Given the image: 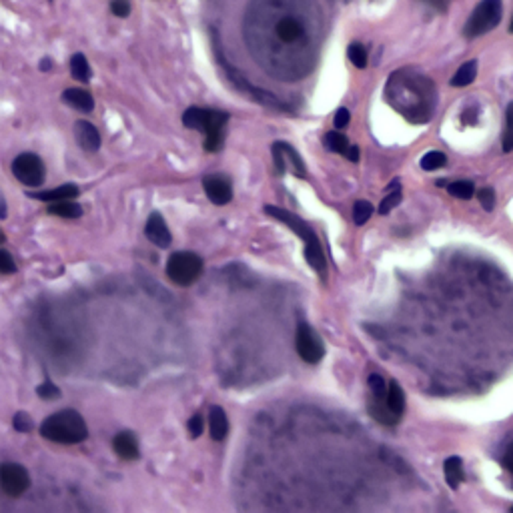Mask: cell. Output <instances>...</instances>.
I'll use <instances>...</instances> for the list:
<instances>
[{
    "mask_svg": "<svg viewBox=\"0 0 513 513\" xmlns=\"http://www.w3.org/2000/svg\"><path fill=\"white\" fill-rule=\"evenodd\" d=\"M53 69V60L51 58H42L40 60V71H51Z\"/></svg>",
    "mask_w": 513,
    "mask_h": 513,
    "instance_id": "cell-42",
    "label": "cell"
},
{
    "mask_svg": "<svg viewBox=\"0 0 513 513\" xmlns=\"http://www.w3.org/2000/svg\"><path fill=\"white\" fill-rule=\"evenodd\" d=\"M265 213L269 217L285 223L287 227L291 231H295L305 243V259L307 263L313 267L319 275H325L327 273V261H325L323 249H321V243H319V237L313 233V228L309 227L305 221H301L297 215L289 213L287 209H281V207H273V205H267Z\"/></svg>",
    "mask_w": 513,
    "mask_h": 513,
    "instance_id": "cell-2",
    "label": "cell"
},
{
    "mask_svg": "<svg viewBox=\"0 0 513 513\" xmlns=\"http://www.w3.org/2000/svg\"><path fill=\"white\" fill-rule=\"evenodd\" d=\"M0 485L8 497H20L30 485L28 471L19 463H4L0 469Z\"/></svg>",
    "mask_w": 513,
    "mask_h": 513,
    "instance_id": "cell-8",
    "label": "cell"
},
{
    "mask_svg": "<svg viewBox=\"0 0 513 513\" xmlns=\"http://www.w3.org/2000/svg\"><path fill=\"white\" fill-rule=\"evenodd\" d=\"M443 474H445V481L451 489H457L463 479H465V471H463V461L459 457H449L443 463Z\"/></svg>",
    "mask_w": 513,
    "mask_h": 513,
    "instance_id": "cell-18",
    "label": "cell"
},
{
    "mask_svg": "<svg viewBox=\"0 0 513 513\" xmlns=\"http://www.w3.org/2000/svg\"><path fill=\"white\" fill-rule=\"evenodd\" d=\"M271 152H273V161H275V169L279 174H285L287 169L293 171L299 179H305L307 177V169H305V163L301 161L299 152L295 151L291 145L287 143H273L271 147Z\"/></svg>",
    "mask_w": 513,
    "mask_h": 513,
    "instance_id": "cell-9",
    "label": "cell"
},
{
    "mask_svg": "<svg viewBox=\"0 0 513 513\" xmlns=\"http://www.w3.org/2000/svg\"><path fill=\"white\" fill-rule=\"evenodd\" d=\"M111 10H113L116 17L125 19L131 12V4H129V0H113L111 2Z\"/></svg>",
    "mask_w": 513,
    "mask_h": 513,
    "instance_id": "cell-36",
    "label": "cell"
},
{
    "mask_svg": "<svg viewBox=\"0 0 513 513\" xmlns=\"http://www.w3.org/2000/svg\"><path fill=\"white\" fill-rule=\"evenodd\" d=\"M512 512H513V507H512Z\"/></svg>",
    "mask_w": 513,
    "mask_h": 513,
    "instance_id": "cell-46",
    "label": "cell"
},
{
    "mask_svg": "<svg viewBox=\"0 0 513 513\" xmlns=\"http://www.w3.org/2000/svg\"><path fill=\"white\" fill-rule=\"evenodd\" d=\"M37 395L40 397V399H46V401L58 399V397H60V389H58L57 385H53L51 381H46V383L38 385Z\"/></svg>",
    "mask_w": 513,
    "mask_h": 513,
    "instance_id": "cell-31",
    "label": "cell"
},
{
    "mask_svg": "<svg viewBox=\"0 0 513 513\" xmlns=\"http://www.w3.org/2000/svg\"><path fill=\"white\" fill-rule=\"evenodd\" d=\"M145 235H147V239L151 241L152 245L161 249H167L172 241L171 231L167 227L165 219L161 217V213H152L149 217V221L145 225Z\"/></svg>",
    "mask_w": 513,
    "mask_h": 513,
    "instance_id": "cell-11",
    "label": "cell"
},
{
    "mask_svg": "<svg viewBox=\"0 0 513 513\" xmlns=\"http://www.w3.org/2000/svg\"><path fill=\"white\" fill-rule=\"evenodd\" d=\"M78 195V187L76 185H62L53 190H42V192H28V197L44 201V203H57V201H69L75 199Z\"/></svg>",
    "mask_w": 513,
    "mask_h": 513,
    "instance_id": "cell-17",
    "label": "cell"
},
{
    "mask_svg": "<svg viewBox=\"0 0 513 513\" xmlns=\"http://www.w3.org/2000/svg\"><path fill=\"white\" fill-rule=\"evenodd\" d=\"M510 30H512V33H513V19H512V24H510Z\"/></svg>",
    "mask_w": 513,
    "mask_h": 513,
    "instance_id": "cell-44",
    "label": "cell"
},
{
    "mask_svg": "<svg viewBox=\"0 0 513 513\" xmlns=\"http://www.w3.org/2000/svg\"><path fill=\"white\" fill-rule=\"evenodd\" d=\"M12 174L17 177V181H20L26 187H38V185H42L46 171H44V163L40 161L38 154L22 152L12 163Z\"/></svg>",
    "mask_w": 513,
    "mask_h": 513,
    "instance_id": "cell-6",
    "label": "cell"
},
{
    "mask_svg": "<svg viewBox=\"0 0 513 513\" xmlns=\"http://www.w3.org/2000/svg\"><path fill=\"white\" fill-rule=\"evenodd\" d=\"M369 389H371L373 397H377V399H387L389 385H385V379H383L381 375H377V373L369 375Z\"/></svg>",
    "mask_w": 513,
    "mask_h": 513,
    "instance_id": "cell-30",
    "label": "cell"
},
{
    "mask_svg": "<svg viewBox=\"0 0 513 513\" xmlns=\"http://www.w3.org/2000/svg\"><path fill=\"white\" fill-rule=\"evenodd\" d=\"M447 192L456 199L461 201H469L476 195V185L471 181H456L451 185H447Z\"/></svg>",
    "mask_w": 513,
    "mask_h": 513,
    "instance_id": "cell-25",
    "label": "cell"
},
{
    "mask_svg": "<svg viewBox=\"0 0 513 513\" xmlns=\"http://www.w3.org/2000/svg\"><path fill=\"white\" fill-rule=\"evenodd\" d=\"M347 57H349V60H351L357 69H365V66H367V48H365L363 44H359V42L349 44Z\"/></svg>",
    "mask_w": 513,
    "mask_h": 513,
    "instance_id": "cell-27",
    "label": "cell"
},
{
    "mask_svg": "<svg viewBox=\"0 0 513 513\" xmlns=\"http://www.w3.org/2000/svg\"><path fill=\"white\" fill-rule=\"evenodd\" d=\"M349 120H351V113L343 107L339 109L335 116H333V125H335V129H345L347 125H349Z\"/></svg>",
    "mask_w": 513,
    "mask_h": 513,
    "instance_id": "cell-37",
    "label": "cell"
},
{
    "mask_svg": "<svg viewBox=\"0 0 513 513\" xmlns=\"http://www.w3.org/2000/svg\"><path fill=\"white\" fill-rule=\"evenodd\" d=\"M323 143H325V147H327L329 151L337 152V154H347L349 147H351L349 138H347L345 134L339 133V131H331V133L325 134Z\"/></svg>",
    "mask_w": 513,
    "mask_h": 513,
    "instance_id": "cell-23",
    "label": "cell"
},
{
    "mask_svg": "<svg viewBox=\"0 0 513 513\" xmlns=\"http://www.w3.org/2000/svg\"><path fill=\"white\" fill-rule=\"evenodd\" d=\"M71 73L80 82H89L91 80V64H89V60H87L84 55H80V53L73 55V58H71Z\"/></svg>",
    "mask_w": 513,
    "mask_h": 513,
    "instance_id": "cell-24",
    "label": "cell"
},
{
    "mask_svg": "<svg viewBox=\"0 0 513 513\" xmlns=\"http://www.w3.org/2000/svg\"><path fill=\"white\" fill-rule=\"evenodd\" d=\"M477 76V62L476 60H467L465 64H461L457 69V73L451 78V87H467L476 80Z\"/></svg>",
    "mask_w": 513,
    "mask_h": 513,
    "instance_id": "cell-21",
    "label": "cell"
},
{
    "mask_svg": "<svg viewBox=\"0 0 513 513\" xmlns=\"http://www.w3.org/2000/svg\"><path fill=\"white\" fill-rule=\"evenodd\" d=\"M15 427H17V431L20 433H28V431H33V427H35V423H33V419L28 417L24 411H19L17 415H15Z\"/></svg>",
    "mask_w": 513,
    "mask_h": 513,
    "instance_id": "cell-33",
    "label": "cell"
},
{
    "mask_svg": "<svg viewBox=\"0 0 513 513\" xmlns=\"http://www.w3.org/2000/svg\"><path fill=\"white\" fill-rule=\"evenodd\" d=\"M46 213L51 215H57V217H62V219H78L82 215V207L73 203L71 199L69 201H57V203H48V209Z\"/></svg>",
    "mask_w": 513,
    "mask_h": 513,
    "instance_id": "cell-20",
    "label": "cell"
},
{
    "mask_svg": "<svg viewBox=\"0 0 513 513\" xmlns=\"http://www.w3.org/2000/svg\"><path fill=\"white\" fill-rule=\"evenodd\" d=\"M503 465H505V469L513 474V443L505 449V456H503Z\"/></svg>",
    "mask_w": 513,
    "mask_h": 513,
    "instance_id": "cell-39",
    "label": "cell"
},
{
    "mask_svg": "<svg viewBox=\"0 0 513 513\" xmlns=\"http://www.w3.org/2000/svg\"><path fill=\"white\" fill-rule=\"evenodd\" d=\"M343 2H351V0H343Z\"/></svg>",
    "mask_w": 513,
    "mask_h": 513,
    "instance_id": "cell-45",
    "label": "cell"
},
{
    "mask_svg": "<svg viewBox=\"0 0 513 513\" xmlns=\"http://www.w3.org/2000/svg\"><path fill=\"white\" fill-rule=\"evenodd\" d=\"M345 156H347L349 161H353V163H357V161H359V149H357L355 145H351V147H349V151H347V154H345Z\"/></svg>",
    "mask_w": 513,
    "mask_h": 513,
    "instance_id": "cell-41",
    "label": "cell"
},
{
    "mask_svg": "<svg viewBox=\"0 0 513 513\" xmlns=\"http://www.w3.org/2000/svg\"><path fill=\"white\" fill-rule=\"evenodd\" d=\"M203 273V259L190 251L172 253L167 261V275L172 283L181 287L192 285Z\"/></svg>",
    "mask_w": 513,
    "mask_h": 513,
    "instance_id": "cell-4",
    "label": "cell"
},
{
    "mask_svg": "<svg viewBox=\"0 0 513 513\" xmlns=\"http://www.w3.org/2000/svg\"><path fill=\"white\" fill-rule=\"evenodd\" d=\"M275 33H277V37L281 38L283 42H297L299 38H303L305 28L303 24H301L297 19L285 17V19H281L277 22Z\"/></svg>",
    "mask_w": 513,
    "mask_h": 513,
    "instance_id": "cell-15",
    "label": "cell"
},
{
    "mask_svg": "<svg viewBox=\"0 0 513 513\" xmlns=\"http://www.w3.org/2000/svg\"><path fill=\"white\" fill-rule=\"evenodd\" d=\"M371 215H373V205L369 201H357L353 207V223L361 227L369 221Z\"/></svg>",
    "mask_w": 513,
    "mask_h": 513,
    "instance_id": "cell-28",
    "label": "cell"
},
{
    "mask_svg": "<svg viewBox=\"0 0 513 513\" xmlns=\"http://www.w3.org/2000/svg\"><path fill=\"white\" fill-rule=\"evenodd\" d=\"M295 347H297L299 357L303 361L311 363V365L319 363L325 357V345L321 341V337L307 323H299V327H297Z\"/></svg>",
    "mask_w": 513,
    "mask_h": 513,
    "instance_id": "cell-7",
    "label": "cell"
},
{
    "mask_svg": "<svg viewBox=\"0 0 513 513\" xmlns=\"http://www.w3.org/2000/svg\"><path fill=\"white\" fill-rule=\"evenodd\" d=\"M113 447L116 456L127 459V461H133V459L138 457V443H136L133 433H129V431H123V433L114 435Z\"/></svg>",
    "mask_w": 513,
    "mask_h": 513,
    "instance_id": "cell-16",
    "label": "cell"
},
{
    "mask_svg": "<svg viewBox=\"0 0 513 513\" xmlns=\"http://www.w3.org/2000/svg\"><path fill=\"white\" fill-rule=\"evenodd\" d=\"M0 273H4V275H12V273H17V263H15L12 255H10L6 249H2V251H0Z\"/></svg>",
    "mask_w": 513,
    "mask_h": 513,
    "instance_id": "cell-32",
    "label": "cell"
},
{
    "mask_svg": "<svg viewBox=\"0 0 513 513\" xmlns=\"http://www.w3.org/2000/svg\"><path fill=\"white\" fill-rule=\"evenodd\" d=\"M445 163H447V156H445L443 152L431 151L427 152V154H423V159H421V169H423V171H438L441 167H445Z\"/></svg>",
    "mask_w": 513,
    "mask_h": 513,
    "instance_id": "cell-26",
    "label": "cell"
},
{
    "mask_svg": "<svg viewBox=\"0 0 513 513\" xmlns=\"http://www.w3.org/2000/svg\"><path fill=\"white\" fill-rule=\"evenodd\" d=\"M401 199H403V192H401V189L397 187V183H395V189L391 190V192H389V195L381 201V205H379L381 215H387L389 210L395 209V207L401 203Z\"/></svg>",
    "mask_w": 513,
    "mask_h": 513,
    "instance_id": "cell-29",
    "label": "cell"
},
{
    "mask_svg": "<svg viewBox=\"0 0 513 513\" xmlns=\"http://www.w3.org/2000/svg\"><path fill=\"white\" fill-rule=\"evenodd\" d=\"M387 405L391 407V411L393 413H397V415H403V411H405V393H403V389H401V385L397 381H391L389 383V391H387Z\"/></svg>",
    "mask_w": 513,
    "mask_h": 513,
    "instance_id": "cell-22",
    "label": "cell"
},
{
    "mask_svg": "<svg viewBox=\"0 0 513 513\" xmlns=\"http://www.w3.org/2000/svg\"><path fill=\"white\" fill-rule=\"evenodd\" d=\"M209 431L215 441H225L228 433V419L223 407L215 405L209 411Z\"/></svg>",
    "mask_w": 513,
    "mask_h": 513,
    "instance_id": "cell-14",
    "label": "cell"
},
{
    "mask_svg": "<svg viewBox=\"0 0 513 513\" xmlns=\"http://www.w3.org/2000/svg\"><path fill=\"white\" fill-rule=\"evenodd\" d=\"M62 100H64L69 107H73L76 111H80V113H91V111L95 109V98L91 96V93H87V91H82V89H66V91L62 93Z\"/></svg>",
    "mask_w": 513,
    "mask_h": 513,
    "instance_id": "cell-13",
    "label": "cell"
},
{
    "mask_svg": "<svg viewBox=\"0 0 513 513\" xmlns=\"http://www.w3.org/2000/svg\"><path fill=\"white\" fill-rule=\"evenodd\" d=\"M501 10H503L501 0H481L463 28L465 37L476 38L494 30L501 20Z\"/></svg>",
    "mask_w": 513,
    "mask_h": 513,
    "instance_id": "cell-5",
    "label": "cell"
},
{
    "mask_svg": "<svg viewBox=\"0 0 513 513\" xmlns=\"http://www.w3.org/2000/svg\"><path fill=\"white\" fill-rule=\"evenodd\" d=\"M505 131H513V102H510L505 111Z\"/></svg>",
    "mask_w": 513,
    "mask_h": 513,
    "instance_id": "cell-40",
    "label": "cell"
},
{
    "mask_svg": "<svg viewBox=\"0 0 513 513\" xmlns=\"http://www.w3.org/2000/svg\"><path fill=\"white\" fill-rule=\"evenodd\" d=\"M40 433L44 439L60 445H76L87 439L89 427L82 415L76 413L75 409H64L44 419L40 425Z\"/></svg>",
    "mask_w": 513,
    "mask_h": 513,
    "instance_id": "cell-1",
    "label": "cell"
},
{
    "mask_svg": "<svg viewBox=\"0 0 513 513\" xmlns=\"http://www.w3.org/2000/svg\"><path fill=\"white\" fill-rule=\"evenodd\" d=\"M477 199H479V205L485 210H492L495 207V195L492 189H481L477 192Z\"/></svg>",
    "mask_w": 513,
    "mask_h": 513,
    "instance_id": "cell-34",
    "label": "cell"
},
{
    "mask_svg": "<svg viewBox=\"0 0 513 513\" xmlns=\"http://www.w3.org/2000/svg\"><path fill=\"white\" fill-rule=\"evenodd\" d=\"M75 136L76 143L80 145V149L89 152H96L100 149V134L96 131L95 125H91L89 120H78L75 125Z\"/></svg>",
    "mask_w": 513,
    "mask_h": 513,
    "instance_id": "cell-12",
    "label": "cell"
},
{
    "mask_svg": "<svg viewBox=\"0 0 513 513\" xmlns=\"http://www.w3.org/2000/svg\"><path fill=\"white\" fill-rule=\"evenodd\" d=\"M0 217L6 219V203H4V201H2V213H0Z\"/></svg>",
    "mask_w": 513,
    "mask_h": 513,
    "instance_id": "cell-43",
    "label": "cell"
},
{
    "mask_svg": "<svg viewBox=\"0 0 513 513\" xmlns=\"http://www.w3.org/2000/svg\"><path fill=\"white\" fill-rule=\"evenodd\" d=\"M203 429H205V421L201 415H192L189 419V435L192 439H197L201 433H203Z\"/></svg>",
    "mask_w": 513,
    "mask_h": 513,
    "instance_id": "cell-35",
    "label": "cell"
},
{
    "mask_svg": "<svg viewBox=\"0 0 513 513\" xmlns=\"http://www.w3.org/2000/svg\"><path fill=\"white\" fill-rule=\"evenodd\" d=\"M369 413L377 419L379 423H385V425H395L399 421V415L391 411V407L387 405V401L377 399V397H373V401L369 403Z\"/></svg>",
    "mask_w": 513,
    "mask_h": 513,
    "instance_id": "cell-19",
    "label": "cell"
},
{
    "mask_svg": "<svg viewBox=\"0 0 513 513\" xmlns=\"http://www.w3.org/2000/svg\"><path fill=\"white\" fill-rule=\"evenodd\" d=\"M203 189L207 192L209 201L213 205H227L233 199V187L227 179L219 177V174H210L203 179Z\"/></svg>",
    "mask_w": 513,
    "mask_h": 513,
    "instance_id": "cell-10",
    "label": "cell"
},
{
    "mask_svg": "<svg viewBox=\"0 0 513 513\" xmlns=\"http://www.w3.org/2000/svg\"><path fill=\"white\" fill-rule=\"evenodd\" d=\"M228 114L221 111H207L199 107H190L183 114V125L187 129H197L205 133V151L217 152L225 141V125Z\"/></svg>",
    "mask_w": 513,
    "mask_h": 513,
    "instance_id": "cell-3",
    "label": "cell"
},
{
    "mask_svg": "<svg viewBox=\"0 0 513 513\" xmlns=\"http://www.w3.org/2000/svg\"><path fill=\"white\" fill-rule=\"evenodd\" d=\"M425 4H429L431 8H435L438 12H445L449 8V2L451 0H423Z\"/></svg>",
    "mask_w": 513,
    "mask_h": 513,
    "instance_id": "cell-38",
    "label": "cell"
}]
</instances>
